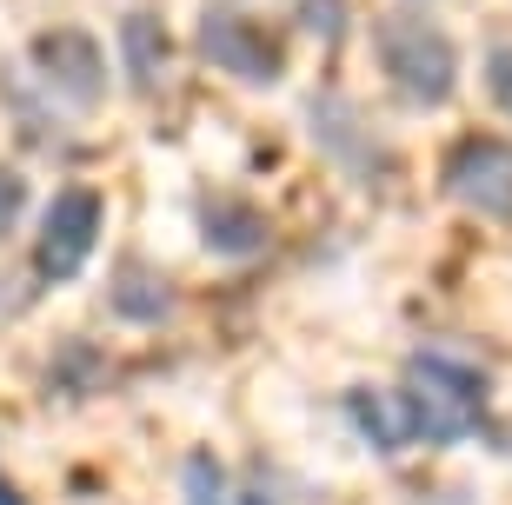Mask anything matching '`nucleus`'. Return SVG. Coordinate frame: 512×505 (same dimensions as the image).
<instances>
[{
    "label": "nucleus",
    "instance_id": "7",
    "mask_svg": "<svg viewBox=\"0 0 512 505\" xmlns=\"http://www.w3.org/2000/svg\"><path fill=\"white\" fill-rule=\"evenodd\" d=\"M200 240H207L220 260H253V253H266L273 226H266V213H260L253 200L207 193V200H200Z\"/></svg>",
    "mask_w": 512,
    "mask_h": 505
},
{
    "label": "nucleus",
    "instance_id": "1",
    "mask_svg": "<svg viewBox=\"0 0 512 505\" xmlns=\"http://www.w3.org/2000/svg\"><path fill=\"white\" fill-rule=\"evenodd\" d=\"M399 399H406V419H413V439H433V446H453V439H473L486 426V373L473 359L453 353H413L406 359V379H399Z\"/></svg>",
    "mask_w": 512,
    "mask_h": 505
},
{
    "label": "nucleus",
    "instance_id": "13",
    "mask_svg": "<svg viewBox=\"0 0 512 505\" xmlns=\"http://www.w3.org/2000/svg\"><path fill=\"white\" fill-rule=\"evenodd\" d=\"M486 87H493V107L512 120V40H499L493 54H486Z\"/></svg>",
    "mask_w": 512,
    "mask_h": 505
},
{
    "label": "nucleus",
    "instance_id": "6",
    "mask_svg": "<svg viewBox=\"0 0 512 505\" xmlns=\"http://www.w3.org/2000/svg\"><path fill=\"white\" fill-rule=\"evenodd\" d=\"M27 60H34V74L47 80V94L60 107L94 113L107 100V54H100V40L87 27H47V34H34Z\"/></svg>",
    "mask_w": 512,
    "mask_h": 505
},
{
    "label": "nucleus",
    "instance_id": "16",
    "mask_svg": "<svg viewBox=\"0 0 512 505\" xmlns=\"http://www.w3.org/2000/svg\"><path fill=\"white\" fill-rule=\"evenodd\" d=\"M240 505H266V499H260V492H240Z\"/></svg>",
    "mask_w": 512,
    "mask_h": 505
},
{
    "label": "nucleus",
    "instance_id": "5",
    "mask_svg": "<svg viewBox=\"0 0 512 505\" xmlns=\"http://www.w3.org/2000/svg\"><path fill=\"white\" fill-rule=\"evenodd\" d=\"M193 47H200L220 74L247 80V87H273V80L286 74L280 34H273L260 14H240V7H207L200 27H193Z\"/></svg>",
    "mask_w": 512,
    "mask_h": 505
},
{
    "label": "nucleus",
    "instance_id": "15",
    "mask_svg": "<svg viewBox=\"0 0 512 505\" xmlns=\"http://www.w3.org/2000/svg\"><path fill=\"white\" fill-rule=\"evenodd\" d=\"M0 505H27V499L14 492V479H7V472H0Z\"/></svg>",
    "mask_w": 512,
    "mask_h": 505
},
{
    "label": "nucleus",
    "instance_id": "14",
    "mask_svg": "<svg viewBox=\"0 0 512 505\" xmlns=\"http://www.w3.org/2000/svg\"><path fill=\"white\" fill-rule=\"evenodd\" d=\"M20 213H27V180L14 167H0V233H14Z\"/></svg>",
    "mask_w": 512,
    "mask_h": 505
},
{
    "label": "nucleus",
    "instance_id": "3",
    "mask_svg": "<svg viewBox=\"0 0 512 505\" xmlns=\"http://www.w3.org/2000/svg\"><path fill=\"white\" fill-rule=\"evenodd\" d=\"M439 193L479 220L512 226V140L499 133H459L439 153Z\"/></svg>",
    "mask_w": 512,
    "mask_h": 505
},
{
    "label": "nucleus",
    "instance_id": "12",
    "mask_svg": "<svg viewBox=\"0 0 512 505\" xmlns=\"http://www.w3.org/2000/svg\"><path fill=\"white\" fill-rule=\"evenodd\" d=\"M180 486H187V505H227V479H220L213 452H193L187 466H180Z\"/></svg>",
    "mask_w": 512,
    "mask_h": 505
},
{
    "label": "nucleus",
    "instance_id": "4",
    "mask_svg": "<svg viewBox=\"0 0 512 505\" xmlns=\"http://www.w3.org/2000/svg\"><path fill=\"white\" fill-rule=\"evenodd\" d=\"M100 226H107V200L100 187H60L40 213V233H34V273L47 286L74 280L80 266L94 260L100 246Z\"/></svg>",
    "mask_w": 512,
    "mask_h": 505
},
{
    "label": "nucleus",
    "instance_id": "9",
    "mask_svg": "<svg viewBox=\"0 0 512 505\" xmlns=\"http://www.w3.org/2000/svg\"><path fill=\"white\" fill-rule=\"evenodd\" d=\"M107 300H114V313L133 319V326H160V319H173L180 293H173V280L160 273V266L127 260V266L114 273V286H107Z\"/></svg>",
    "mask_w": 512,
    "mask_h": 505
},
{
    "label": "nucleus",
    "instance_id": "8",
    "mask_svg": "<svg viewBox=\"0 0 512 505\" xmlns=\"http://www.w3.org/2000/svg\"><path fill=\"white\" fill-rule=\"evenodd\" d=\"M313 133L326 140V153H333L340 167L380 173V140H373V127L353 113V100H313Z\"/></svg>",
    "mask_w": 512,
    "mask_h": 505
},
{
    "label": "nucleus",
    "instance_id": "11",
    "mask_svg": "<svg viewBox=\"0 0 512 505\" xmlns=\"http://www.w3.org/2000/svg\"><path fill=\"white\" fill-rule=\"evenodd\" d=\"M127 67H133L140 87H153L160 67H167V34H160L153 14H127Z\"/></svg>",
    "mask_w": 512,
    "mask_h": 505
},
{
    "label": "nucleus",
    "instance_id": "10",
    "mask_svg": "<svg viewBox=\"0 0 512 505\" xmlns=\"http://www.w3.org/2000/svg\"><path fill=\"white\" fill-rule=\"evenodd\" d=\"M346 412L360 419V432L380 452H393V446L413 439V419H406V399H399V393H373V386H360V393H346Z\"/></svg>",
    "mask_w": 512,
    "mask_h": 505
},
{
    "label": "nucleus",
    "instance_id": "2",
    "mask_svg": "<svg viewBox=\"0 0 512 505\" xmlns=\"http://www.w3.org/2000/svg\"><path fill=\"white\" fill-rule=\"evenodd\" d=\"M380 67L413 107H446L459 87V47L426 14H386L380 20Z\"/></svg>",
    "mask_w": 512,
    "mask_h": 505
}]
</instances>
